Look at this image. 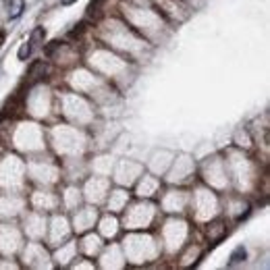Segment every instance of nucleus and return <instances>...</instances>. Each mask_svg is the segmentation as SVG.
<instances>
[{
  "mask_svg": "<svg viewBox=\"0 0 270 270\" xmlns=\"http://www.w3.org/2000/svg\"><path fill=\"white\" fill-rule=\"evenodd\" d=\"M44 38H46V30H44V27H36V30L32 32V38H30L32 46L34 48L36 46H42V44H44Z\"/></svg>",
  "mask_w": 270,
  "mask_h": 270,
  "instance_id": "nucleus-4",
  "label": "nucleus"
},
{
  "mask_svg": "<svg viewBox=\"0 0 270 270\" xmlns=\"http://www.w3.org/2000/svg\"><path fill=\"white\" fill-rule=\"evenodd\" d=\"M32 50H34L32 42H23V44H21V48H19V52H17L19 61H27V59H30V56H32Z\"/></svg>",
  "mask_w": 270,
  "mask_h": 270,
  "instance_id": "nucleus-5",
  "label": "nucleus"
},
{
  "mask_svg": "<svg viewBox=\"0 0 270 270\" xmlns=\"http://www.w3.org/2000/svg\"><path fill=\"white\" fill-rule=\"evenodd\" d=\"M7 9H9V17L17 19L23 13V0H7Z\"/></svg>",
  "mask_w": 270,
  "mask_h": 270,
  "instance_id": "nucleus-2",
  "label": "nucleus"
},
{
  "mask_svg": "<svg viewBox=\"0 0 270 270\" xmlns=\"http://www.w3.org/2000/svg\"><path fill=\"white\" fill-rule=\"evenodd\" d=\"M61 3H63L65 7H69V5H73V3H77V0H61Z\"/></svg>",
  "mask_w": 270,
  "mask_h": 270,
  "instance_id": "nucleus-9",
  "label": "nucleus"
},
{
  "mask_svg": "<svg viewBox=\"0 0 270 270\" xmlns=\"http://www.w3.org/2000/svg\"><path fill=\"white\" fill-rule=\"evenodd\" d=\"M104 5V0H92V3L88 5V15L90 17H96V15H100V7Z\"/></svg>",
  "mask_w": 270,
  "mask_h": 270,
  "instance_id": "nucleus-6",
  "label": "nucleus"
},
{
  "mask_svg": "<svg viewBox=\"0 0 270 270\" xmlns=\"http://www.w3.org/2000/svg\"><path fill=\"white\" fill-rule=\"evenodd\" d=\"M5 38H7V34H5V32H0V46L5 44Z\"/></svg>",
  "mask_w": 270,
  "mask_h": 270,
  "instance_id": "nucleus-10",
  "label": "nucleus"
},
{
  "mask_svg": "<svg viewBox=\"0 0 270 270\" xmlns=\"http://www.w3.org/2000/svg\"><path fill=\"white\" fill-rule=\"evenodd\" d=\"M48 75V65L44 63V61H36V63H32V67H30V81L34 83V81H40V79H44Z\"/></svg>",
  "mask_w": 270,
  "mask_h": 270,
  "instance_id": "nucleus-1",
  "label": "nucleus"
},
{
  "mask_svg": "<svg viewBox=\"0 0 270 270\" xmlns=\"http://www.w3.org/2000/svg\"><path fill=\"white\" fill-rule=\"evenodd\" d=\"M61 46H63V42H59V40H52L50 44H46V46H44V54H46L48 59H50V56H54V52L59 50Z\"/></svg>",
  "mask_w": 270,
  "mask_h": 270,
  "instance_id": "nucleus-7",
  "label": "nucleus"
},
{
  "mask_svg": "<svg viewBox=\"0 0 270 270\" xmlns=\"http://www.w3.org/2000/svg\"><path fill=\"white\" fill-rule=\"evenodd\" d=\"M83 32H85V21H81L79 25H75V30L69 34V38H79V36H81Z\"/></svg>",
  "mask_w": 270,
  "mask_h": 270,
  "instance_id": "nucleus-8",
  "label": "nucleus"
},
{
  "mask_svg": "<svg viewBox=\"0 0 270 270\" xmlns=\"http://www.w3.org/2000/svg\"><path fill=\"white\" fill-rule=\"evenodd\" d=\"M247 258V249L243 247V245H239V247H235L233 249V253H231V266H235V264H241V262H243Z\"/></svg>",
  "mask_w": 270,
  "mask_h": 270,
  "instance_id": "nucleus-3",
  "label": "nucleus"
}]
</instances>
